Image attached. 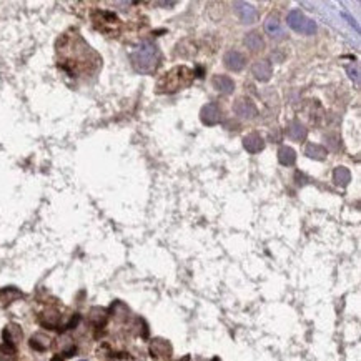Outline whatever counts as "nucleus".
Listing matches in <instances>:
<instances>
[{"label":"nucleus","instance_id":"f257e3e1","mask_svg":"<svg viewBox=\"0 0 361 361\" xmlns=\"http://www.w3.org/2000/svg\"><path fill=\"white\" fill-rule=\"evenodd\" d=\"M131 65L137 72L145 73V75H150L158 67L160 62V50L155 43L152 42H142L137 47L131 50L130 54Z\"/></svg>","mask_w":361,"mask_h":361},{"label":"nucleus","instance_id":"f03ea898","mask_svg":"<svg viewBox=\"0 0 361 361\" xmlns=\"http://www.w3.org/2000/svg\"><path fill=\"white\" fill-rule=\"evenodd\" d=\"M192 70H188L187 67H176L173 70L160 78L158 88L160 92H176L182 90L183 87H188L192 82Z\"/></svg>","mask_w":361,"mask_h":361},{"label":"nucleus","instance_id":"7ed1b4c3","mask_svg":"<svg viewBox=\"0 0 361 361\" xmlns=\"http://www.w3.org/2000/svg\"><path fill=\"white\" fill-rule=\"evenodd\" d=\"M286 24H288L295 32H300L303 35H313L317 32V22L308 19V17L300 12V10H290L286 15Z\"/></svg>","mask_w":361,"mask_h":361},{"label":"nucleus","instance_id":"20e7f679","mask_svg":"<svg viewBox=\"0 0 361 361\" xmlns=\"http://www.w3.org/2000/svg\"><path fill=\"white\" fill-rule=\"evenodd\" d=\"M233 10L238 19L242 20V24H253V22H256V19H258L256 9L251 4L233 2Z\"/></svg>","mask_w":361,"mask_h":361},{"label":"nucleus","instance_id":"39448f33","mask_svg":"<svg viewBox=\"0 0 361 361\" xmlns=\"http://www.w3.org/2000/svg\"><path fill=\"white\" fill-rule=\"evenodd\" d=\"M200 120H202L205 125H208V127H213V125H216L221 120L220 107L216 105L215 102L206 103V105L202 108V112H200Z\"/></svg>","mask_w":361,"mask_h":361},{"label":"nucleus","instance_id":"423d86ee","mask_svg":"<svg viewBox=\"0 0 361 361\" xmlns=\"http://www.w3.org/2000/svg\"><path fill=\"white\" fill-rule=\"evenodd\" d=\"M233 112L237 113L238 117L246 118V120H251L256 117V107L255 103L251 100H246V99H240L235 102L233 105Z\"/></svg>","mask_w":361,"mask_h":361},{"label":"nucleus","instance_id":"0eeeda50","mask_svg":"<svg viewBox=\"0 0 361 361\" xmlns=\"http://www.w3.org/2000/svg\"><path fill=\"white\" fill-rule=\"evenodd\" d=\"M223 62H225L227 68H230L233 72H240V70H243L246 60H245L243 54H240L238 50H228L225 57H223Z\"/></svg>","mask_w":361,"mask_h":361},{"label":"nucleus","instance_id":"6e6552de","mask_svg":"<svg viewBox=\"0 0 361 361\" xmlns=\"http://www.w3.org/2000/svg\"><path fill=\"white\" fill-rule=\"evenodd\" d=\"M251 73L255 75L256 80L260 82H268L272 78V73H273V67L268 60H258L251 67Z\"/></svg>","mask_w":361,"mask_h":361},{"label":"nucleus","instance_id":"1a4fd4ad","mask_svg":"<svg viewBox=\"0 0 361 361\" xmlns=\"http://www.w3.org/2000/svg\"><path fill=\"white\" fill-rule=\"evenodd\" d=\"M265 32L275 40H282L285 37V28L282 25V22H280L278 17H273V15H270L265 20Z\"/></svg>","mask_w":361,"mask_h":361},{"label":"nucleus","instance_id":"9d476101","mask_svg":"<svg viewBox=\"0 0 361 361\" xmlns=\"http://www.w3.org/2000/svg\"><path fill=\"white\" fill-rule=\"evenodd\" d=\"M243 147L248 153H258L265 148V140L258 133H250L243 139Z\"/></svg>","mask_w":361,"mask_h":361},{"label":"nucleus","instance_id":"9b49d317","mask_svg":"<svg viewBox=\"0 0 361 361\" xmlns=\"http://www.w3.org/2000/svg\"><path fill=\"white\" fill-rule=\"evenodd\" d=\"M211 83H213V87L223 95H230L235 90V82L228 75H215L213 80H211Z\"/></svg>","mask_w":361,"mask_h":361},{"label":"nucleus","instance_id":"f8f14e48","mask_svg":"<svg viewBox=\"0 0 361 361\" xmlns=\"http://www.w3.org/2000/svg\"><path fill=\"white\" fill-rule=\"evenodd\" d=\"M286 133H288V137H290L291 140H295V142H305L308 131H306L305 125H303V123H300V122H291V123L288 125V128H286Z\"/></svg>","mask_w":361,"mask_h":361},{"label":"nucleus","instance_id":"ddd939ff","mask_svg":"<svg viewBox=\"0 0 361 361\" xmlns=\"http://www.w3.org/2000/svg\"><path fill=\"white\" fill-rule=\"evenodd\" d=\"M245 45L251 52H260L263 47H265V40H263V37L258 32H250V33H246V37H245Z\"/></svg>","mask_w":361,"mask_h":361},{"label":"nucleus","instance_id":"4468645a","mask_svg":"<svg viewBox=\"0 0 361 361\" xmlns=\"http://www.w3.org/2000/svg\"><path fill=\"white\" fill-rule=\"evenodd\" d=\"M278 160L285 167H291L296 162V152L291 147H282L278 150Z\"/></svg>","mask_w":361,"mask_h":361},{"label":"nucleus","instance_id":"2eb2a0df","mask_svg":"<svg viewBox=\"0 0 361 361\" xmlns=\"http://www.w3.org/2000/svg\"><path fill=\"white\" fill-rule=\"evenodd\" d=\"M326 148L318 145V143H308L306 148H305V155L308 158H313V160H325L326 158Z\"/></svg>","mask_w":361,"mask_h":361},{"label":"nucleus","instance_id":"dca6fc26","mask_svg":"<svg viewBox=\"0 0 361 361\" xmlns=\"http://www.w3.org/2000/svg\"><path fill=\"white\" fill-rule=\"evenodd\" d=\"M333 180L336 182V185L348 187L349 182H351V173H349L346 167H336L333 171Z\"/></svg>","mask_w":361,"mask_h":361},{"label":"nucleus","instance_id":"f3484780","mask_svg":"<svg viewBox=\"0 0 361 361\" xmlns=\"http://www.w3.org/2000/svg\"><path fill=\"white\" fill-rule=\"evenodd\" d=\"M17 358V348L14 343L4 341L0 345V361H14Z\"/></svg>","mask_w":361,"mask_h":361},{"label":"nucleus","instance_id":"a211bd4d","mask_svg":"<svg viewBox=\"0 0 361 361\" xmlns=\"http://www.w3.org/2000/svg\"><path fill=\"white\" fill-rule=\"evenodd\" d=\"M5 296H7V300H5V301L9 303V301H12L14 298H19L20 293L17 290H14V288H5V290L0 291V298H5Z\"/></svg>","mask_w":361,"mask_h":361},{"label":"nucleus","instance_id":"6ab92c4d","mask_svg":"<svg viewBox=\"0 0 361 361\" xmlns=\"http://www.w3.org/2000/svg\"><path fill=\"white\" fill-rule=\"evenodd\" d=\"M346 70L349 73V78L354 80V83H359V72H358V67L356 65H348Z\"/></svg>","mask_w":361,"mask_h":361},{"label":"nucleus","instance_id":"aec40b11","mask_svg":"<svg viewBox=\"0 0 361 361\" xmlns=\"http://www.w3.org/2000/svg\"><path fill=\"white\" fill-rule=\"evenodd\" d=\"M55 358H57V359H54V361H62V359H60V356H55Z\"/></svg>","mask_w":361,"mask_h":361}]
</instances>
